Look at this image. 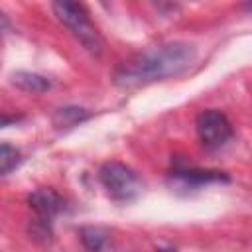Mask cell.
<instances>
[{"label":"cell","instance_id":"cell-1","mask_svg":"<svg viewBox=\"0 0 252 252\" xmlns=\"http://www.w3.org/2000/svg\"><path fill=\"white\" fill-rule=\"evenodd\" d=\"M197 59V49L187 41H169L146 49L128 61H124L116 73L114 83L118 87H140L154 81H163L185 73Z\"/></svg>","mask_w":252,"mask_h":252},{"label":"cell","instance_id":"cell-2","mask_svg":"<svg viewBox=\"0 0 252 252\" xmlns=\"http://www.w3.org/2000/svg\"><path fill=\"white\" fill-rule=\"evenodd\" d=\"M53 14L57 16V20L77 37V41L93 55H100L102 53V37L96 32L94 24L91 22L85 6L77 4V2H53L51 4Z\"/></svg>","mask_w":252,"mask_h":252},{"label":"cell","instance_id":"cell-3","mask_svg":"<svg viewBox=\"0 0 252 252\" xmlns=\"http://www.w3.org/2000/svg\"><path fill=\"white\" fill-rule=\"evenodd\" d=\"M98 179L114 201H132L142 191L140 177L120 161L102 163L98 169Z\"/></svg>","mask_w":252,"mask_h":252},{"label":"cell","instance_id":"cell-4","mask_svg":"<svg viewBox=\"0 0 252 252\" xmlns=\"http://www.w3.org/2000/svg\"><path fill=\"white\" fill-rule=\"evenodd\" d=\"M195 130L201 144L209 150L224 146L232 138V124L220 110H203L195 120Z\"/></svg>","mask_w":252,"mask_h":252},{"label":"cell","instance_id":"cell-5","mask_svg":"<svg viewBox=\"0 0 252 252\" xmlns=\"http://www.w3.org/2000/svg\"><path fill=\"white\" fill-rule=\"evenodd\" d=\"M28 201H30V207L37 213V217L41 220H51L63 207V199L49 187L35 189Z\"/></svg>","mask_w":252,"mask_h":252},{"label":"cell","instance_id":"cell-6","mask_svg":"<svg viewBox=\"0 0 252 252\" xmlns=\"http://www.w3.org/2000/svg\"><path fill=\"white\" fill-rule=\"evenodd\" d=\"M12 83L18 89H22L26 93H35V94L37 93H45L51 87V83L45 77H41L37 73H30V71H16V73H12Z\"/></svg>","mask_w":252,"mask_h":252},{"label":"cell","instance_id":"cell-7","mask_svg":"<svg viewBox=\"0 0 252 252\" xmlns=\"http://www.w3.org/2000/svg\"><path fill=\"white\" fill-rule=\"evenodd\" d=\"M91 116V112L87 108H81V106H63L59 110H55L53 114V126L55 128H71V126H77L79 122L87 120Z\"/></svg>","mask_w":252,"mask_h":252},{"label":"cell","instance_id":"cell-8","mask_svg":"<svg viewBox=\"0 0 252 252\" xmlns=\"http://www.w3.org/2000/svg\"><path fill=\"white\" fill-rule=\"evenodd\" d=\"M175 175L183 181H195V183H209V181H220L226 179L220 171H203V169H177Z\"/></svg>","mask_w":252,"mask_h":252},{"label":"cell","instance_id":"cell-9","mask_svg":"<svg viewBox=\"0 0 252 252\" xmlns=\"http://www.w3.org/2000/svg\"><path fill=\"white\" fill-rule=\"evenodd\" d=\"M18 163H20V152L14 146H10L8 142H4L0 146V171H2V175H8Z\"/></svg>","mask_w":252,"mask_h":252},{"label":"cell","instance_id":"cell-10","mask_svg":"<svg viewBox=\"0 0 252 252\" xmlns=\"http://www.w3.org/2000/svg\"><path fill=\"white\" fill-rule=\"evenodd\" d=\"M81 240H83V244L89 248V250H100V246L104 244V240H106V234L100 230V228H96V226H85V228H81Z\"/></svg>","mask_w":252,"mask_h":252},{"label":"cell","instance_id":"cell-11","mask_svg":"<svg viewBox=\"0 0 252 252\" xmlns=\"http://www.w3.org/2000/svg\"><path fill=\"white\" fill-rule=\"evenodd\" d=\"M156 252H177L175 248H158Z\"/></svg>","mask_w":252,"mask_h":252}]
</instances>
